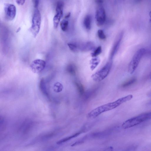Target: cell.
<instances>
[{
	"instance_id": "cell-1",
	"label": "cell",
	"mask_w": 151,
	"mask_h": 151,
	"mask_svg": "<svg viewBox=\"0 0 151 151\" xmlns=\"http://www.w3.org/2000/svg\"><path fill=\"white\" fill-rule=\"evenodd\" d=\"M133 97L132 95L129 94L119 98L115 101L99 106L88 113L87 117L91 119L95 118L101 113L112 110L123 103L130 100Z\"/></svg>"
},
{
	"instance_id": "cell-2",
	"label": "cell",
	"mask_w": 151,
	"mask_h": 151,
	"mask_svg": "<svg viewBox=\"0 0 151 151\" xmlns=\"http://www.w3.org/2000/svg\"><path fill=\"white\" fill-rule=\"evenodd\" d=\"M151 119V112L142 114L125 121L122 127L124 129L131 128Z\"/></svg>"
},
{
	"instance_id": "cell-3",
	"label": "cell",
	"mask_w": 151,
	"mask_h": 151,
	"mask_svg": "<svg viewBox=\"0 0 151 151\" xmlns=\"http://www.w3.org/2000/svg\"><path fill=\"white\" fill-rule=\"evenodd\" d=\"M146 52V50L145 48H141L135 53L129 65L128 72L129 73L132 74L134 73Z\"/></svg>"
},
{
	"instance_id": "cell-4",
	"label": "cell",
	"mask_w": 151,
	"mask_h": 151,
	"mask_svg": "<svg viewBox=\"0 0 151 151\" xmlns=\"http://www.w3.org/2000/svg\"><path fill=\"white\" fill-rule=\"evenodd\" d=\"M112 65V62L110 60L102 68L92 75L91 78L92 79L96 82H99L103 80L109 74Z\"/></svg>"
},
{
	"instance_id": "cell-5",
	"label": "cell",
	"mask_w": 151,
	"mask_h": 151,
	"mask_svg": "<svg viewBox=\"0 0 151 151\" xmlns=\"http://www.w3.org/2000/svg\"><path fill=\"white\" fill-rule=\"evenodd\" d=\"M41 15L39 10L36 9L34 11L32 19V24L30 30L35 37L40 30L41 23Z\"/></svg>"
},
{
	"instance_id": "cell-6",
	"label": "cell",
	"mask_w": 151,
	"mask_h": 151,
	"mask_svg": "<svg viewBox=\"0 0 151 151\" xmlns=\"http://www.w3.org/2000/svg\"><path fill=\"white\" fill-rule=\"evenodd\" d=\"M5 16L6 20L12 21L15 18L16 12L15 6L13 4L5 3L4 5Z\"/></svg>"
},
{
	"instance_id": "cell-7",
	"label": "cell",
	"mask_w": 151,
	"mask_h": 151,
	"mask_svg": "<svg viewBox=\"0 0 151 151\" xmlns=\"http://www.w3.org/2000/svg\"><path fill=\"white\" fill-rule=\"evenodd\" d=\"M46 64V62L44 60L40 59H37L32 62L30 67L33 72L37 73L41 72L44 69Z\"/></svg>"
},
{
	"instance_id": "cell-8",
	"label": "cell",
	"mask_w": 151,
	"mask_h": 151,
	"mask_svg": "<svg viewBox=\"0 0 151 151\" xmlns=\"http://www.w3.org/2000/svg\"><path fill=\"white\" fill-rule=\"evenodd\" d=\"M106 18L105 11L104 8L100 7L96 10L95 19L97 24L101 26L104 24Z\"/></svg>"
},
{
	"instance_id": "cell-9",
	"label": "cell",
	"mask_w": 151,
	"mask_h": 151,
	"mask_svg": "<svg viewBox=\"0 0 151 151\" xmlns=\"http://www.w3.org/2000/svg\"><path fill=\"white\" fill-rule=\"evenodd\" d=\"M76 43L77 52L79 51L84 52L89 51L93 49L95 47L94 43L91 41Z\"/></svg>"
},
{
	"instance_id": "cell-10",
	"label": "cell",
	"mask_w": 151,
	"mask_h": 151,
	"mask_svg": "<svg viewBox=\"0 0 151 151\" xmlns=\"http://www.w3.org/2000/svg\"><path fill=\"white\" fill-rule=\"evenodd\" d=\"M123 36V32H121L117 36L112 47L110 56L111 60L118 50Z\"/></svg>"
},
{
	"instance_id": "cell-11",
	"label": "cell",
	"mask_w": 151,
	"mask_h": 151,
	"mask_svg": "<svg viewBox=\"0 0 151 151\" xmlns=\"http://www.w3.org/2000/svg\"><path fill=\"white\" fill-rule=\"evenodd\" d=\"M83 24L85 28L87 30L91 29V16L87 15L84 18Z\"/></svg>"
},
{
	"instance_id": "cell-12",
	"label": "cell",
	"mask_w": 151,
	"mask_h": 151,
	"mask_svg": "<svg viewBox=\"0 0 151 151\" xmlns=\"http://www.w3.org/2000/svg\"><path fill=\"white\" fill-rule=\"evenodd\" d=\"M67 72L71 75H74L76 74V66L73 64H68L66 67Z\"/></svg>"
},
{
	"instance_id": "cell-13",
	"label": "cell",
	"mask_w": 151,
	"mask_h": 151,
	"mask_svg": "<svg viewBox=\"0 0 151 151\" xmlns=\"http://www.w3.org/2000/svg\"><path fill=\"white\" fill-rule=\"evenodd\" d=\"M45 84L44 79H42L40 81V88L42 93L45 96L48 97V94Z\"/></svg>"
},
{
	"instance_id": "cell-14",
	"label": "cell",
	"mask_w": 151,
	"mask_h": 151,
	"mask_svg": "<svg viewBox=\"0 0 151 151\" xmlns=\"http://www.w3.org/2000/svg\"><path fill=\"white\" fill-rule=\"evenodd\" d=\"M63 14L56 13L53 19V23L54 28H56L58 25L60 19Z\"/></svg>"
},
{
	"instance_id": "cell-15",
	"label": "cell",
	"mask_w": 151,
	"mask_h": 151,
	"mask_svg": "<svg viewBox=\"0 0 151 151\" xmlns=\"http://www.w3.org/2000/svg\"><path fill=\"white\" fill-rule=\"evenodd\" d=\"M64 3L63 1H58L57 2L56 7V13L63 14Z\"/></svg>"
},
{
	"instance_id": "cell-16",
	"label": "cell",
	"mask_w": 151,
	"mask_h": 151,
	"mask_svg": "<svg viewBox=\"0 0 151 151\" xmlns=\"http://www.w3.org/2000/svg\"><path fill=\"white\" fill-rule=\"evenodd\" d=\"M81 132H82L81 131H79V132H78L72 135L62 139L61 140H60L59 141H58L57 142V143L58 144H61L65 142L66 141H67L72 138L77 137L78 135H79Z\"/></svg>"
},
{
	"instance_id": "cell-17",
	"label": "cell",
	"mask_w": 151,
	"mask_h": 151,
	"mask_svg": "<svg viewBox=\"0 0 151 151\" xmlns=\"http://www.w3.org/2000/svg\"><path fill=\"white\" fill-rule=\"evenodd\" d=\"M100 61V59L98 57H95L92 59L90 61L91 69L93 70L98 65Z\"/></svg>"
},
{
	"instance_id": "cell-18",
	"label": "cell",
	"mask_w": 151,
	"mask_h": 151,
	"mask_svg": "<svg viewBox=\"0 0 151 151\" xmlns=\"http://www.w3.org/2000/svg\"><path fill=\"white\" fill-rule=\"evenodd\" d=\"M53 88L54 92L56 93H59L62 91L63 89V86L60 82H57L54 84Z\"/></svg>"
},
{
	"instance_id": "cell-19",
	"label": "cell",
	"mask_w": 151,
	"mask_h": 151,
	"mask_svg": "<svg viewBox=\"0 0 151 151\" xmlns=\"http://www.w3.org/2000/svg\"><path fill=\"white\" fill-rule=\"evenodd\" d=\"M75 84L77 90L81 95H83L84 93V88L82 83L78 82H75Z\"/></svg>"
},
{
	"instance_id": "cell-20",
	"label": "cell",
	"mask_w": 151,
	"mask_h": 151,
	"mask_svg": "<svg viewBox=\"0 0 151 151\" xmlns=\"http://www.w3.org/2000/svg\"><path fill=\"white\" fill-rule=\"evenodd\" d=\"M137 81L135 78H133L130 79L125 81L121 85L122 87L126 88L129 86L135 83Z\"/></svg>"
},
{
	"instance_id": "cell-21",
	"label": "cell",
	"mask_w": 151,
	"mask_h": 151,
	"mask_svg": "<svg viewBox=\"0 0 151 151\" xmlns=\"http://www.w3.org/2000/svg\"><path fill=\"white\" fill-rule=\"evenodd\" d=\"M68 25V21L67 19L62 20L60 22V26L62 30L65 31L67 29Z\"/></svg>"
},
{
	"instance_id": "cell-22",
	"label": "cell",
	"mask_w": 151,
	"mask_h": 151,
	"mask_svg": "<svg viewBox=\"0 0 151 151\" xmlns=\"http://www.w3.org/2000/svg\"><path fill=\"white\" fill-rule=\"evenodd\" d=\"M101 52L102 48L101 46H99L91 53V56L93 57H96L101 54Z\"/></svg>"
},
{
	"instance_id": "cell-23",
	"label": "cell",
	"mask_w": 151,
	"mask_h": 151,
	"mask_svg": "<svg viewBox=\"0 0 151 151\" xmlns=\"http://www.w3.org/2000/svg\"><path fill=\"white\" fill-rule=\"evenodd\" d=\"M97 34L99 38L101 40H104L106 38V36L102 29H99L98 31Z\"/></svg>"
},
{
	"instance_id": "cell-24",
	"label": "cell",
	"mask_w": 151,
	"mask_h": 151,
	"mask_svg": "<svg viewBox=\"0 0 151 151\" xmlns=\"http://www.w3.org/2000/svg\"><path fill=\"white\" fill-rule=\"evenodd\" d=\"M16 1L19 5H23L24 4L25 1L24 0H16Z\"/></svg>"
},
{
	"instance_id": "cell-25",
	"label": "cell",
	"mask_w": 151,
	"mask_h": 151,
	"mask_svg": "<svg viewBox=\"0 0 151 151\" xmlns=\"http://www.w3.org/2000/svg\"><path fill=\"white\" fill-rule=\"evenodd\" d=\"M33 2H34V7L37 9L39 5V1L37 0H34L33 1Z\"/></svg>"
},
{
	"instance_id": "cell-26",
	"label": "cell",
	"mask_w": 151,
	"mask_h": 151,
	"mask_svg": "<svg viewBox=\"0 0 151 151\" xmlns=\"http://www.w3.org/2000/svg\"><path fill=\"white\" fill-rule=\"evenodd\" d=\"M113 148L112 147H109L102 151H113Z\"/></svg>"
},
{
	"instance_id": "cell-27",
	"label": "cell",
	"mask_w": 151,
	"mask_h": 151,
	"mask_svg": "<svg viewBox=\"0 0 151 151\" xmlns=\"http://www.w3.org/2000/svg\"><path fill=\"white\" fill-rule=\"evenodd\" d=\"M70 13H68L65 16V18L66 19L69 18L70 16Z\"/></svg>"
},
{
	"instance_id": "cell-28",
	"label": "cell",
	"mask_w": 151,
	"mask_h": 151,
	"mask_svg": "<svg viewBox=\"0 0 151 151\" xmlns=\"http://www.w3.org/2000/svg\"><path fill=\"white\" fill-rule=\"evenodd\" d=\"M96 1V3H99V4H101V3H103V1H101V0H97V1Z\"/></svg>"
},
{
	"instance_id": "cell-29",
	"label": "cell",
	"mask_w": 151,
	"mask_h": 151,
	"mask_svg": "<svg viewBox=\"0 0 151 151\" xmlns=\"http://www.w3.org/2000/svg\"><path fill=\"white\" fill-rule=\"evenodd\" d=\"M20 29H21L20 27H19L17 29L16 32H19L20 30Z\"/></svg>"
},
{
	"instance_id": "cell-30",
	"label": "cell",
	"mask_w": 151,
	"mask_h": 151,
	"mask_svg": "<svg viewBox=\"0 0 151 151\" xmlns=\"http://www.w3.org/2000/svg\"><path fill=\"white\" fill-rule=\"evenodd\" d=\"M149 16L150 18V19H151V11H150L149 13Z\"/></svg>"
}]
</instances>
